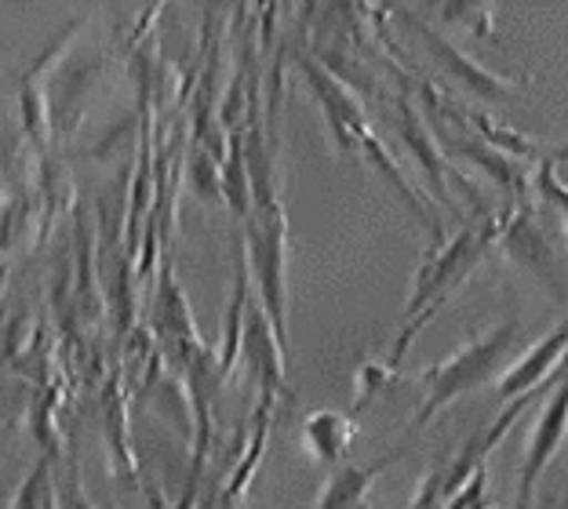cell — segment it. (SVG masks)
<instances>
[{
    "label": "cell",
    "instance_id": "obj_1",
    "mask_svg": "<svg viewBox=\"0 0 568 509\" xmlns=\"http://www.w3.org/2000/svg\"><path fill=\"white\" fill-rule=\"evenodd\" d=\"M499 226H503V212L485 215L481 222H467V226L459 233H452V237L434 241L430 252L423 255L416 277H412L405 320H402V332L394 338L390 364H386V368L394 371L397 364L405 360V354L419 338V332L442 313L448 298L470 281V273L485 263V255L493 252V244L499 241Z\"/></svg>",
    "mask_w": 568,
    "mask_h": 509
},
{
    "label": "cell",
    "instance_id": "obj_2",
    "mask_svg": "<svg viewBox=\"0 0 568 509\" xmlns=\"http://www.w3.org/2000/svg\"><path fill=\"white\" fill-rule=\"evenodd\" d=\"M518 338H521V320H518V313H510V317H503L488 332L470 338L467 346H459L452 357L437 360L434 368H426L419 375L423 404H419L416 419H412V429L426 426L437 411H445L448 404H456L459 397H467L474 389H481L485 383H493V378L507 368L514 349H518Z\"/></svg>",
    "mask_w": 568,
    "mask_h": 509
},
{
    "label": "cell",
    "instance_id": "obj_3",
    "mask_svg": "<svg viewBox=\"0 0 568 509\" xmlns=\"http://www.w3.org/2000/svg\"><path fill=\"white\" fill-rule=\"evenodd\" d=\"M244 263L255 277L260 306L288 354V218L284 204L252 207L244 218Z\"/></svg>",
    "mask_w": 568,
    "mask_h": 509
},
{
    "label": "cell",
    "instance_id": "obj_4",
    "mask_svg": "<svg viewBox=\"0 0 568 509\" xmlns=\"http://www.w3.org/2000/svg\"><path fill=\"white\" fill-rule=\"evenodd\" d=\"M499 244L514 263L528 269L532 277L544 284L554 298H565L568 281L558 258V247L550 244L544 226L536 222L532 207L528 204H514L510 212H503V226H499Z\"/></svg>",
    "mask_w": 568,
    "mask_h": 509
},
{
    "label": "cell",
    "instance_id": "obj_5",
    "mask_svg": "<svg viewBox=\"0 0 568 509\" xmlns=\"http://www.w3.org/2000/svg\"><path fill=\"white\" fill-rule=\"evenodd\" d=\"M568 434V357L558 386H554L550 400L544 404L539 419L528 434V448H525V462H521V477H518V499H514V509H532L536 502V488L544 480L547 462L558 455V448L565 444Z\"/></svg>",
    "mask_w": 568,
    "mask_h": 509
},
{
    "label": "cell",
    "instance_id": "obj_6",
    "mask_svg": "<svg viewBox=\"0 0 568 509\" xmlns=\"http://www.w3.org/2000/svg\"><path fill=\"white\" fill-rule=\"evenodd\" d=\"M300 70L306 77L310 91H314V99L321 102V110H325V121L332 128L335 146H339L343 153H354V150L361 153V146H365L376 132H372L361 102L351 95V88H346L343 81H335V77L321 67L314 55H300Z\"/></svg>",
    "mask_w": 568,
    "mask_h": 509
},
{
    "label": "cell",
    "instance_id": "obj_7",
    "mask_svg": "<svg viewBox=\"0 0 568 509\" xmlns=\"http://www.w3.org/2000/svg\"><path fill=\"white\" fill-rule=\"evenodd\" d=\"M412 30H416V37L426 44V51L437 59V67L448 70L452 81H459L467 91H474V95H481V99H510L514 95V88H518V81H510V77H499L493 70H485L481 62L470 59L467 51H459L456 44L448 41V37H442L434 30V26H426L416 11H397Z\"/></svg>",
    "mask_w": 568,
    "mask_h": 509
},
{
    "label": "cell",
    "instance_id": "obj_8",
    "mask_svg": "<svg viewBox=\"0 0 568 509\" xmlns=\"http://www.w3.org/2000/svg\"><path fill=\"white\" fill-rule=\"evenodd\" d=\"M241 354L248 360V368L260 383V397H274V400H292V386L284 383V349L277 343L274 328H270L266 313L260 303H248L244 313V335H241Z\"/></svg>",
    "mask_w": 568,
    "mask_h": 509
},
{
    "label": "cell",
    "instance_id": "obj_9",
    "mask_svg": "<svg viewBox=\"0 0 568 509\" xmlns=\"http://www.w3.org/2000/svg\"><path fill=\"white\" fill-rule=\"evenodd\" d=\"M394 132H397V139L405 142L408 146V153L416 156L419 161V167L426 172V182H430V190H434V197L442 201L445 207H452V190H448V161H445V153H442V146H437V139H434V132L426 128V121L419 116V110L412 106V99L408 95H397V102H394Z\"/></svg>",
    "mask_w": 568,
    "mask_h": 509
},
{
    "label": "cell",
    "instance_id": "obj_10",
    "mask_svg": "<svg viewBox=\"0 0 568 509\" xmlns=\"http://www.w3.org/2000/svg\"><path fill=\"white\" fill-rule=\"evenodd\" d=\"M568 357V320L561 324V328H554L544 343H539L532 354H525L514 368L503 375L499 383V400H518L525 394H532V389L544 383V378L558 368V364Z\"/></svg>",
    "mask_w": 568,
    "mask_h": 509
},
{
    "label": "cell",
    "instance_id": "obj_11",
    "mask_svg": "<svg viewBox=\"0 0 568 509\" xmlns=\"http://www.w3.org/2000/svg\"><path fill=\"white\" fill-rule=\"evenodd\" d=\"M397 459H402V451L379 455V459L361 462V466H339L325 480V488H321L317 509H365L372 488H376V480L383 477V469Z\"/></svg>",
    "mask_w": 568,
    "mask_h": 509
},
{
    "label": "cell",
    "instance_id": "obj_12",
    "mask_svg": "<svg viewBox=\"0 0 568 509\" xmlns=\"http://www.w3.org/2000/svg\"><path fill=\"white\" fill-rule=\"evenodd\" d=\"M354 437H357V423L346 411L321 408L314 415H306L303 423V448L321 466H339L343 455L351 451Z\"/></svg>",
    "mask_w": 568,
    "mask_h": 509
},
{
    "label": "cell",
    "instance_id": "obj_13",
    "mask_svg": "<svg viewBox=\"0 0 568 509\" xmlns=\"http://www.w3.org/2000/svg\"><path fill=\"white\" fill-rule=\"evenodd\" d=\"M437 135H442V142H445L448 150L463 153L470 164L481 167L485 175H493L503 190L514 193V197H521V204H525L528 175H525V167H521V164H514V156H507V153L496 150V146H488V142H485V139H477L474 132H456V135L437 132Z\"/></svg>",
    "mask_w": 568,
    "mask_h": 509
},
{
    "label": "cell",
    "instance_id": "obj_14",
    "mask_svg": "<svg viewBox=\"0 0 568 509\" xmlns=\"http://www.w3.org/2000/svg\"><path fill=\"white\" fill-rule=\"evenodd\" d=\"M153 324L158 332H164L175 343V349L201 343L197 338V324H193V309L186 303L183 288H179L172 266H164L161 273V288H158V313H153Z\"/></svg>",
    "mask_w": 568,
    "mask_h": 509
},
{
    "label": "cell",
    "instance_id": "obj_15",
    "mask_svg": "<svg viewBox=\"0 0 568 509\" xmlns=\"http://www.w3.org/2000/svg\"><path fill=\"white\" fill-rule=\"evenodd\" d=\"M248 263H244V252H241V263H237V277H234V298H230V309H226V338H223V354H219V371L230 375L237 368L241 360V335H244V313H248Z\"/></svg>",
    "mask_w": 568,
    "mask_h": 509
},
{
    "label": "cell",
    "instance_id": "obj_16",
    "mask_svg": "<svg viewBox=\"0 0 568 509\" xmlns=\"http://www.w3.org/2000/svg\"><path fill=\"white\" fill-rule=\"evenodd\" d=\"M190 186H193V197L201 201H223V182H219V164L209 150H201L197 142H193V153H190Z\"/></svg>",
    "mask_w": 568,
    "mask_h": 509
},
{
    "label": "cell",
    "instance_id": "obj_17",
    "mask_svg": "<svg viewBox=\"0 0 568 509\" xmlns=\"http://www.w3.org/2000/svg\"><path fill=\"white\" fill-rule=\"evenodd\" d=\"M51 502H55V485H51V459L44 455V459L33 466V474L22 480L11 509H48Z\"/></svg>",
    "mask_w": 568,
    "mask_h": 509
},
{
    "label": "cell",
    "instance_id": "obj_18",
    "mask_svg": "<svg viewBox=\"0 0 568 509\" xmlns=\"http://www.w3.org/2000/svg\"><path fill=\"white\" fill-rule=\"evenodd\" d=\"M493 495H488V469H477V474L463 485L452 499L445 502V509H493Z\"/></svg>",
    "mask_w": 568,
    "mask_h": 509
},
{
    "label": "cell",
    "instance_id": "obj_19",
    "mask_svg": "<svg viewBox=\"0 0 568 509\" xmlns=\"http://www.w3.org/2000/svg\"><path fill=\"white\" fill-rule=\"evenodd\" d=\"M554 164H558V161H550V156L539 164L536 190H539V197H544L547 204H558V212L565 215V226H568V186H561L558 175H554Z\"/></svg>",
    "mask_w": 568,
    "mask_h": 509
},
{
    "label": "cell",
    "instance_id": "obj_20",
    "mask_svg": "<svg viewBox=\"0 0 568 509\" xmlns=\"http://www.w3.org/2000/svg\"><path fill=\"white\" fill-rule=\"evenodd\" d=\"M55 506H59V509H99V506L84 495L81 477H77V474H70L67 485L59 488V502H55Z\"/></svg>",
    "mask_w": 568,
    "mask_h": 509
},
{
    "label": "cell",
    "instance_id": "obj_21",
    "mask_svg": "<svg viewBox=\"0 0 568 509\" xmlns=\"http://www.w3.org/2000/svg\"><path fill=\"white\" fill-rule=\"evenodd\" d=\"M48 509H59V506H55V502H51V506H48Z\"/></svg>",
    "mask_w": 568,
    "mask_h": 509
}]
</instances>
